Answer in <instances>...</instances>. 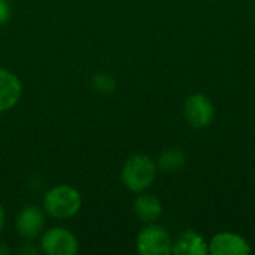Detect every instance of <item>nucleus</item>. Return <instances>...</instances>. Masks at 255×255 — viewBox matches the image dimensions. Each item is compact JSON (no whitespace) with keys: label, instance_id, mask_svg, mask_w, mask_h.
I'll list each match as a JSON object with an SVG mask.
<instances>
[{"label":"nucleus","instance_id":"obj_1","mask_svg":"<svg viewBox=\"0 0 255 255\" xmlns=\"http://www.w3.org/2000/svg\"><path fill=\"white\" fill-rule=\"evenodd\" d=\"M157 176V164L143 154L131 155L121 170V181L127 190L133 193H143L149 188Z\"/></svg>","mask_w":255,"mask_h":255},{"label":"nucleus","instance_id":"obj_2","mask_svg":"<svg viewBox=\"0 0 255 255\" xmlns=\"http://www.w3.org/2000/svg\"><path fill=\"white\" fill-rule=\"evenodd\" d=\"M82 205L79 191L70 185H57L43 197L45 212L55 220H69L75 217Z\"/></svg>","mask_w":255,"mask_h":255},{"label":"nucleus","instance_id":"obj_3","mask_svg":"<svg viewBox=\"0 0 255 255\" xmlns=\"http://www.w3.org/2000/svg\"><path fill=\"white\" fill-rule=\"evenodd\" d=\"M172 247L169 233L155 224H149L137 236V251L142 255H167Z\"/></svg>","mask_w":255,"mask_h":255},{"label":"nucleus","instance_id":"obj_4","mask_svg":"<svg viewBox=\"0 0 255 255\" xmlns=\"http://www.w3.org/2000/svg\"><path fill=\"white\" fill-rule=\"evenodd\" d=\"M40 247L42 251L48 255H75L79 250L75 235L61 227L46 230L42 236Z\"/></svg>","mask_w":255,"mask_h":255},{"label":"nucleus","instance_id":"obj_5","mask_svg":"<svg viewBox=\"0 0 255 255\" xmlns=\"http://www.w3.org/2000/svg\"><path fill=\"white\" fill-rule=\"evenodd\" d=\"M184 114L193 127L203 128L208 127L214 120V106L206 96L194 94L185 102Z\"/></svg>","mask_w":255,"mask_h":255},{"label":"nucleus","instance_id":"obj_6","mask_svg":"<svg viewBox=\"0 0 255 255\" xmlns=\"http://www.w3.org/2000/svg\"><path fill=\"white\" fill-rule=\"evenodd\" d=\"M45 215L36 206H25L16 217V232L22 239H34L45 229Z\"/></svg>","mask_w":255,"mask_h":255},{"label":"nucleus","instance_id":"obj_7","mask_svg":"<svg viewBox=\"0 0 255 255\" xmlns=\"http://www.w3.org/2000/svg\"><path fill=\"white\" fill-rule=\"evenodd\" d=\"M209 253L212 255H248L251 253V248L239 235L220 233L211 241Z\"/></svg>","mask_w":255,"mask_h":255},{"label":"nucleus","instance_id":"obj_8","mask_svg":"<svg viewBox=\"0 0 255 255\" xmlns=\"http://www.w3.org/2000/svg\"><path fill=\"white\" fill-rule=\"evenodd\" d=\"M22 85L18 76L0 67V114L12 109L21 99Z\"/></svg>","mask_w":255,"mask_h":255},{"label":"nucleus","instance_id":"obj_9","mask_svg":"<svg viewBox=\"0 0 255 255\" xmlns=\"http://www.w3.org/2000/svg\"><path fill=\"white\" fill-rule=\"evenodd\" d=\"M134 212L142 223L152 224L160 218L163 212V206L155 196L143 193L137 196V199L134 200Z\"/></svg>","mask_w":255,"mask_h":255},{"label":"nucleus","instance_id":"obj_10","mask_svg":"<svg viewBox=\"0 0 255 255\" xmlns=\"http://www.w3.org/2000/svg\"><path fill=\"white\" fill-rule=\"evenodd\" d=\"M172 253L176 255H206L209 253V248L200 235L194 232H185L172 247Z\"/></svg>","mask_w":255,"mask_h":255},{"label":"nucleus","instance_id":"obj_11","mask_svg":"<svg viewBox=\"0 0 255 255\" xmlns=\"http://www.w3.org/2000/svg\"><path fill=\"white\" fill-rule=\"evenodd\" d=\"M185 164V155L176 148L164 151L158 158V167L166 173H175Z\"/></svg>","mask_w":255,"mask_h":255},{"label":"nucleus","instance_id":"obj_12","mask_svg":"<svg viewBox=\"0 0 255 255\" xmlns=\"http://www.w3.org/2000/svg\"><path fill=\"white\" fill-rule=\"evenodd\" d=\"M91 85L96 91L102 94H111L115 90V81L108 73H97L91 79Z\"/></svg>","mask_w":255,"mask_h":255},{"label":"nucleus","instance_id":"obj_13","mask_svg":"<svg viewBox=\"0 0 255 255\" xmlns=\"http://www.w3.org/2000/svg\"><path fill=\"white\" fill-rule=\"evenodd\" d=\"M10 16V7L6 0H0V25L4 24Z\"/></svg>","mask_w":255,"mask_h":255},{"label":"nucleus","instance_id":"obj_14","mask_svg":"<svg viewBox=\"0 0 255 255\" xmlns=\"http://www.w3.org/2000/svg\"><path fill=\"white\" fill-rule=\"evenodd\" d=\"M4 224H6V214H4L3 206L0 205V233H1V230L4 229Z\"/></svg>","mask_w":255,"mask_h":255},{"label":"nucleus","instance_id":"obj_15","mask_svg":"<svg viewBox=\"0 0 255 255\" xmlns=\"http://www.w3.org/2000/svg\"><path fill=\"white\" fill-rule=\"evenodd\" d=\"M7 253H9V250L0 245V254H7Z\"/></svg>","mask_w":255,"mask_h":255}]
</instances>
